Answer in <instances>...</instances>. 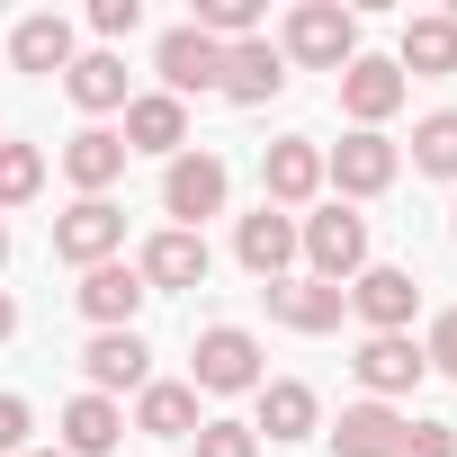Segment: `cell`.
<instances>
[{
  "instance_id": "1",
  "label": "cell",
  "mask_w": 457,
  "mask_h": 457,
  "mask_svg": "<svg viewBox=\"0 0 457 457\" xmlns=\"http://www.w3.org/2000/svg\"><path fill=\"white\" fill-rule=\"evenodd\" d=\"M278 54L296 63V72H350L359 63V19L341 10V0H296L287 10V28H278Z\"/></svg>"
},
{
  "instance_id": "2",
  "label": "cell",
  "mask_w": 457,
  "mask_h": 457,
  "mask_svg": "<svg viewBox=\"0 0 457 457\" xmlns=\"http://www.w3.org/2000/svg\"><path fill=\"white\" fill-rule=\"evenodd\" d=\"M296 261H305V278L350 287V278L368 270V215H350V206L332 197L323 215H305V224H296Z\"/></svg>"
},
{
  "instance_id": "3",
  "label": "cell",
  "mask_w": 457,
  "mask_h": 457,
  "mask_svg": "<svg viewBox=\"0 0 457 457\" xmlns=\"http://www.w3.org/2000/svg\"><path fill=\"white\" fill-rule=\"evenodd\" d=\"M188 386H197V395H261V386H270L261 341H252L243 323H206L197 350H188Z\"/></svg>"
},
{
  "instance_id": "4",
  "label": "cell",
  "mask_w": 457,
  "mask_h": 457,
  "mask_svg": "<svg viewBox=\"0 0 457 457\" xmlns=\"http://www.w3.org/2000/svg\"><path fill=\"white\" fill-rule=\"evenodd\" d=\"M224 197H234L224 153H170L162 162V215L179 224V234H206V215H224Z\"/></svg>"
},
{
  "instance_id": "5",
  "label": "cell",
  "mask_w": 457,
  "mask_h": 457,
  "mask_svg": "<svg viewBox=\"0 0 457 457\" xmlns=\"http://www.w3.org/2000/svg\"><path fill=\"white\" fill-rule=\"evenodd\" d=\"M395 170H403V153H395L386 135H368V126H350V135L323 153V188H332L341 206H350V197H386Z\"/></svg>"
},
{
  "instance_id": "6",
  "label": "cell",
  "mask_w": 457,
  "mask_h": 457,
  "mask_svg": "<svg viewBox=\"0 0 457 457\" xmlns=\"http://www.w3.org/2000/svg\"><path fill=\"white\" fill-rule=\"evenodd\" d=\"M117 252H126V206L81 197V206H63V215H54V261L99 270V261H117Z\"/></svg>"
},
{
  "instance_id": "7",
  "label": "cell",
  "mask_w": 457,
  "mask_h": 457,
  "mask_svg": "<svg viewBox=\"0 0 457 457\" xmlns=\"http://www.w3.org/2000/svg\"><path fill=\"white\" fill-rule=\"evenodd\" d=\"M314 188H323V144L314 135H278L261 153V206L296 215V206H314Z\"/></svg>"
},
{
  "instance_id": "8",
  "label": "cell",
  "mask_w": 457,
  "mask_h": 457,
  "mask_svg": "<svg viewBox=\"0 0 457 457\" xmlns=\"http://www.w3.org/2000/svg\"><path fill=\"white\" fill-rule=\"evenodd\" d=\"M350 377L368 386V403H395V395H412V386L430 377V359H421V341H412V332H368V341H359V359H350Z\"/></svg>"
},
{
  "instance_id": "9",
  "label": "cell",
  "mask_w": 457,
  "mask_h": 457,
  "mask_svg": "<svg viewBox=\"0 0 457 457\" xmlns=\"http://www.w3.org/2000/svg\"><path fill=\"white\" fill-rule=\"evenodd\" d=\"M144 278H135V261H99V270H81V287H72V305L99 323V332H135V314H144Z\"/></svg>"
},
{
  "instance_id": "10",
  "label": "cell",
  "mask_w": 457,
  "mask_h": 457,
  "mask_svg": "<svg viewBox=\"0 0 457 457\" xmlns=\"http://www.w3.org/2000/svg\"><path fill=\"white\" fill-rule=\"evenodd\" d=\"M81 377H90V395H144L153 386V350H144V332H90V350H81Z\"/></svg>"
},
{
  "instance_id": "11",
  "label": "cell",
  "mask_w": 457,
  "mask_h": 457,
  "mask_svg": "<svg viewBox=\"0 0 457 457\" xmlns=\"http://www.w3.org/2000/svg\"><path fill=\"white\" fill-rule=\"evenodd\" d=\"M206 270H215L206 234H179V224H162V234L144 243V261H135V278H144L153 296H170V287H206Z\"/></svg>"
},
{
  "instance_id": "12",
  "label": "cell",
  "mask_w": 457,
  "mask_h": 457,
  "mask_svg": "<svg viewBox=\"0 0 457 457\" xmlns=\"http://www.w3.org/2000/svg\"><path fill=\"white\" fill-rule=\"evenodd\" d=\"M270 296V323H287V332H341V314H350V287H323V278H270L261 287Z\"/></svg>"
},
{
  "instance_id": "13",
  "label": "cell",
  "mask_w": 457,
  "mask_h": 457,
  "mask_svg": "<svg viewBox=\"0 0 457 457\" xmlns=\"http://www.w3.org/2000/svg\"><path fill=\"white\" fill-rule=\"evenodd\" d=\"M234 261L270 287V278H296V215H278V206H261V215H243L234 224Z\"/></svg>"
},
{
  "instance_id": "14",
  "label": "cell",
  "mask_w": 457,
  "mask_h": 457,
  "mask_svg": "<svg viewBox=\"0 0 457 457\" xmlns=\"http://www.w3.org/2000/svg\"><path fill=\"white\" fill-rule=\"evenodd\" d=\"M234 108H270L278 90H287V54L270 46V37H243V46H224V81H215Z\"/></svg>"
},
{
  "instance_id": "15",
  "label": "cell",
  "mask_w": 457,
  "mask_h": 457,
  "mask_svg": "<svg viewBox=\"0 0 457 457\" xmlns=\"http://www.w3.org/2000/svg\"><path fill=\"white\" fill-rule=\"evenodd\" d=\"M153 63H162V90H170L179 108H188V90H215V81H224V46H215V37H197L188 19L162 37V54H153Z\"/></svg>"
},
{
  "instance_id": "16",
  "label": "cell",
  "mask_w": 457,
  "mask_h": 457,
  "mask_svg": "<svg viewBox=\"0 0 457 457\" xmlns=\"http://www.w3.org/2000/svg\"><path fill=\"white\" fill-rule=\"evenodd\" d=\"M403 90H412V81L395 72V54H359V63L341 72V108H350V126H368V135L403 108Z\"/></svg>"
},
{
  "instance_id": "17",
  "label": "cell",
  "mask_w": 457,
  "mask_h": 457,
  "mask_svg": "<svg viewBox=\"0 0 457 457\" xmlns=\"http://www.w3.org/2000/svg\"><path fill=\"white\" fill-rule=\"evenodd\" d=\"M350 314H359L368 332H412V314H421L412 270H359V278H350Z\"/></svg>"
},
{
  "instance_id": "18",
  "label": "cell",
  "mask_w": 457,
  "mask_h": 457,
  "mask_svg": "<svg viewBox=\"0 0 457 457\" xmlns=\"http://www.w3.org/2000/svg\"><path fill=\"white\" fill-rule=\"evenodd\" d=\"M395 72H412V81H439V72H457V10H421V19H403Z\"/></svg>"
},
{
  "instance_id": "19",
  "label": "cell",
  "mask_w": 457,
  "mask_h": 457,
  "mask_svg": "<svg viewBox=\"0 0 457 457\" xmlns=\"http://www.w3.org/2000/svg\"><path fill=\"white\" fill-rule=\"evenodd\" d=\"M403 430H412V421H403L395 403H341V421H332L323 439H332V457H395Z\"/></svg>"
},
{
  "instance_id": "20",
  "label": "cell",
  "mask_w": 457,
  "mask_h": 457,
  "mask_svg": "<svg viewBox=\"0 0 457 457\" xmlns=\"http://www.w3.org/2000/svg\"><path fill=\"white\" fill-rule=\"evenodd\" d=\"M126 153H188V108L170 99V90H144V99H126Z\"/></svg>"
},
{
  "instance_id": "21",
  "label": "cell",
  "mask_w": 457,
  "mask_h": 457,
  "mask_svg": "<svg viewBox=\"0 0 457 457\" xmlns=\"http://www.w3.org/2000/svg\"><path fill=\"white\" fill-rule=\"evenodd\" d=\"M63 179H72L81 197H108V188L126 179V135H108V126H81V135L63 144Z\"/></svg>"
},
{
  "instance_id": "22",
  "label": "cell",
  "mask_w": 457,
  "mask_h": 457,
  "mask_svg": "<svg viewBox=\"0 0 457 457\" xmlns=\"http://www.w3.org/2000/svg\"><path fill=\"white\" fill-rule=\"evenodd\" d=\"M117 439H126V403H108V395L81 386V395L63 403V439H54V448H63V457H108Z\"/></svg>"
},
{
  "instance_id": "23",
  "label": "cell",
  "mask_w": 457,
  "mask_h": 457,
  "mask_svg": "<svg viewBox=\"0 0 457 457\" xmlns=\"http://www.w3.org/2000/svg\"><path fill=\"white\" fill-rule=\"evenodd\" d=\"M72 54H81V46H72V19H63V10H37V19L10 28V63H19V72H72Z\"/></svg>"
},
{
  "instance_id": "24",
  "label": "cell",
  "mask_w": 457,
  "mask_h": 457,
  "mask_svg": "<svg viewBox=\"0 0 457 457\" xmlns=\"http://www.w3.org/2000/svg\"><path fill=\"white\" fill-rule=\"evenodd\" d=\"M197 386H179V377H153L144 395H135V430L144 439H197Z\"/></svg>"
},
{
  "instance_id": "25",
  "label": "cell",
  "mask_w": 457,
  "mask_h": 457,
  "mask_svg": "<svg viewBox=\"0 0 457 457\" xmlns=\"http://www.w3.org/2000/svg\"><path fill=\"white\" fill-rule=\"evenodd\" d=\"M252 430H270V439H314V430H323V395H314L305 377H270Z\"/></svg>"
},
{
  "instance_id": "26",
  "label": "cell",
  "mask_w": 457,
  "mask_h": 457,
  "mask_svg": "<svg viewBox=\"0 0 457 457\" xmlns=\"http://www.w3.org/2000/svg\"><path fill=\"white\" fill-rule=\"evenodd\" d=\"M63 90H72V108H81V117H108V108H126V99H135V90H126V63H117V54H72Z\"/></svg>"
},
{
  "instance_id": "27",
  "label": "cell",
  "mask_w": 457,
  "mask_h": 457,
  "mask_svg": "<svg viewBox=\"0 0 457 457\" xmlns=\"http://www.w3.org/2000/svg\"><path fill=\"white\" fill-rule=\"evenodd\" d=\"M412 170H430V179H457V108H430V117L412 126Z\"/></svg>"
},
{
  "instance_id": "28",
  "label": "cell",
  "mask_w": 457,
  "mask_h": 457,
  "mask_svg": "<svg viewBox=\"0 0 457 457\" xmlns=\"http://www.w3.org/2000/svg\"><path fill=\"white\" fill-rule=\"evenodd\" d=\"M188 28L215 37V46H243V37H261V0H197Z\"/></svg>"
},
{
  "instance_id": "29",
  "label": "cell",
  "mask_w": 457,
  "mask_h": 457,
  "mask_svg": "<svg viewBox=\"0 0 457 457\" xmlns=\"http://www.w3.org/2000/svg\"><path fill=\"white\" fill-rule=\"evenodd\" d=\"M37 188H46V153H37V144H0V215L28 206Z\"/></svg>"
},
{
  "instance_id": "30",
  "label": "cell",
  "mask_w": 457,
  "mask_h": 457,
  "mask_svg": "<svg viewBox=\"0 0 457 457\" xmlns=\"http://www.w3.org/2000/svg\"><path fill=\"white\" fill-rule=\"evenodd\" d=\"M197 457H261L252 421H197Z\"/></svg>"
},
{
  "instance_id": "31",
  "label": "cell",
  "mask_w": 457,
  "mask_h": 457,
  "mask_svg": "<svg viewBox=\"0 0 457 457\" xmlns=\"http://www.w3.org/2000/svg\"><path fill=\"white\" fill-rule=\"evenodd\" d=\"M28 430H37L28 395H0V457H28Z\"/></svg>"
},
{
  "instance_id": "32",
  "label": "cell",
  "mask_w": 457,
  "mask_h": 457,
  "mask_svg": "<svg viewBox=\"0 0 457 457\" xmlns=\"http://www.w3.org/2000/svg\"><path fill=\"white\" fill-rule=\"evenodd\" d=\"M395 457H457V430H448V421H412Z\"/></svg>"
},
{
  "instance_id": "33",
  "label": "cell",
  "mask_w": 457,
  "mask_h": 457,
  "mask_svg": "<svg viewBox=\"0 0 457 457\" xmlns=\"http://www.w3.org/2000/svg\"><path fill=\"white\" fill-rule=\"evenodd\" d=\"M90 28L99 37H135L144 28V0H90Z\"/></svg>"
},
{
  "instance_id": "34",
  "label": "cell",
  "mask_w": 457,
  "mask_h": 457,
  "mask_svg": "<svg viewBox=\"0 0 457 457\" xmlns=\"http://www.w3.org/2000/svg\"><path fill=\"white\" fill-rule=\"evenodd\" d=\"M421 359H430L439 377H457V305H448V314L430 323V341H421Z\"/></svg>"
},
{
  "instance_id": "35",
  "label": "cell",
  "mask_w": 457,
  "mask_h": 457,
  "mask_svg": "<svg viewBox=\"0 0 457 457\" xmlns=\"http://www.w3.org/2000/svg\"><path fill=\"white\" fill-rule=\"evenodd\" d=\"M19 332V305H10V287H0V341H10Z\"/></svg>"
},
{
  "instance_id": "36",
  "label": "cell",
  "mask_w": 457,
  "mask_h": 457,
  "mask_svg": "<svg viewBox=\"0 0 457 457\" xmlns=\"http://www.w3.org/2000/svg\"><path fill=\"white\" fill-rule=\"evenodd\" d=\"M0 270H10V224H0Z\"/></svg>"
},
{
  "instance_id": "37",
  "label": "cell",
  "mask_w": 457,
  "mask_h": 457,
  "mask_svg": "<svg viewBox=\"0 0 457 457\" xmlns=\"http://www.w3.org/2000/svg\"><path fill=\"white\" fill-rule=\"evenodd\" d=\"M28 457H63V448H28Z\"/></svg>"
}]
</instances>
